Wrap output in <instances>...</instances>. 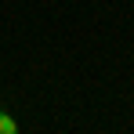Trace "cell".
<instances>
[{
    "mask_svg": "<svg viewBox=\"0 0 134 134\" xmlns=\"http://www.w3.org/2000/svg\"><path fill=\"white\" fill-rule=\"evenodd\" d=\"M15 131H18V123H15L7 112H0V134H15Z\"/></svg>",
    "mask_w": 134,
    "mask_h": 134,
    "instance_id": "cell-1",
    "label": "cell"
}]
</instances>
